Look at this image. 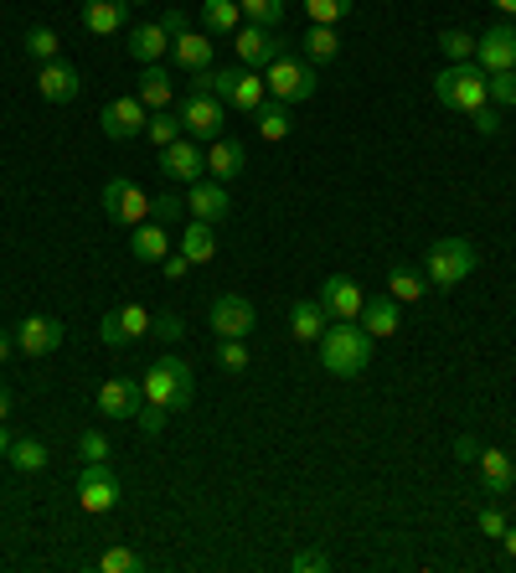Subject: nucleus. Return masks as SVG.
<instances>
[{
	"instance_id": "6",
	"label": "nucleus",
	"mask_w": 516,
	"mask_h": 573,
	"mask_svg": "<svg viewBox=\"0 0 516 573\" xmlns=\"http://www.w3.org/2000/svg\"><path fill=\"white\" fill-rule=\"evenodd\" d=\"M120 496H124V480L114 475L109 460H83V471H78V507H83V512H88V516L114 512V507H120Z\"/></svg>"
},
{
	"instance_id": "49",
	"label": "nucleus",
	"mask_w": 516,
	"mask_h": 573,
	"mask_svg": "<svg viewBox=\"0 0 516 573\" xmlns=\"http://www.w3.org/2000/svg\"><path fill=\"white\" fill-rule=\"evenodd\" d=\"M290 569H295V573H325V569H331V558L316 553V548H305V553L290 558Z\"/></svg>"
},
{
	"instance_id": "20",
	"label": "nucleus",
	"mask_w": 516,
	"mask_h": 573,
	"mask_svg": "<svg viewBox=\"0 0 516 573\" xmlns=\"http://www.w3.org/2000/svg\"><path fill=\"white\" fill-rule=\"evenodd\" d=\"M243 171H248V150H243L238 139H212V145H207V176L212 181H222V186H228V181H238Z\"/></svg>"
},
{
	"instance_id": "33",
	"label": "nucleus",
	"mask_w": 516,
	"mask_h": 573,
	"mask_svg": "<svg viewBox=\"0 0 516 573\" xmlns=\"http://www.w3.org/2000/svg\"><path fill=\"white\" fill-rule=\"evenodd\" d=\"M5 460H11V471H21V475H41L52 455H47V444H41V439H11Z\"/></svg>"
},
{
	"instance_id": "4",
	"label": "nucleus",
	"mask_w": 516,
	"mask_h": 573,
	"mask_svg": "<svg viewBox=\"0 0 516 573\" xmlns=\"http://www.w3.org/2000/svg\"><path fill=\"white\" fill-rule=\"evenodd\" d=\"M476 243L470 237H439L434 248L423 254V279H429V290H455L465 279L476 275Z\"/></svg>"
},
{
	"instance_id": "52",
	"label": "nucleus",
	"mask_w": 516,
	"mask_h": 573,
	"mask_svg": "<svg viewBox=\"0 0 516 573\" xmlns=\"http://www.w3.org/2000/svg\"><path fill=\"white\" fill-rule=\"evenodd\" d=\"M99 337H103V346H130V341H124V331H120V316H114V310H109V316L99 320Z\"/></svg>"
},
{
	"instance_id": "60",
	"label": "nucleus",
	"mask_w": 516,
	"mask_h": 573,
	"mask_svg": "<svg viewBox=\"0 0 516 573\" xmlns=\"http://www.w3.org/2000/svg\"><path fill=\"white\" fill-rule=\"evenodd\" d=\"M512 26H516V21H512Z\"/></svg>"
},
{
	"instance_id": "13",
	"label": "nucleus",
	"mask_w": 516,
	"mask_h": 573,
	"mask_svg": "<svg viewBox=\"0 0 516 573\" xmlns=\"http://www.w3.org/2000/svg\"><path fill=\"white\" fill-rule=\"evenodd\" d=\"M207 320H212L218 341H222V337H238V341H243V337H248V331L258 326L254 305H248L243 295H218V300H212V310H207Z\"/></svg>"
},
{
	"instance_id": "28",
	"label": "nucleus",
	"mask_w": 516,
	"mask_h": 573,
	"mask_svg": "<svg viewBox=\"0 0 516 573\" xmlns=\"http://www.w3.org/2000/svg\"><path fill=\"white\" fill-rule=\"evenodd\" d=\"M130 233H135V237H130V248H135L139 264H160V258L171 254V233H165L156 218L139 222V228H130Z\"/></svg>"
},
{
	"instance_id": "2",
	"label": "nucleus",
	"mask_w": 516,
	"mask_h": 573,
	"mask_svg": "<svg viewBox=\"0 0 516 573\" xmlns=\"http://www.w3.org/2000/svg\"><path fill=\"white\" fill-rule=\"evenodd\" d=\"M139 388H145V409L181 414V409L192 403V367H186L181 356H160V362H150V367H145Z\"/></svg>"
},
{
	"instance_id": "15",
	"label": "nucleus",
	"mask_w": 516,
	"mask_h": 573,
	"mask_svg": "<svg viewBox=\"0 0 516 573\" xmlns=\"http://www.w3.org/2000/svg\"><path fill=\"white\" fill-rule=\"evenodd\" d=\"M316 300L325 305V316H331V320H357L361 305H367L361 284H357V279H346V275H331V279H325Z\"/></svg>"
},
{
	"instance_id": "54",
	"label": "nucleus",
	"mask_w": 516,
	"mask_h": 573,
	"mask_svg": "<svg viewBox=\"0 0 516 573\" xmlns=\"http://www.w3.org/2000/svg\"><path fill=\"white\" fill-rule=\"evenodd\" d=\"M491 5H496V11H501L506 21H516V0H491Z\"/></svg>"
},
{
	"instance_id": "32",
	"label": "nucleus",
	"mask_w": 516,
	"mask_h": 573,
	"mask_svg": "<svg viewBox=\"0 0 516 573\" xmlns=\"http://www.w3.org/2000/svg\"><path fill=\"white\" fill-rule=\"evenodd\" d=\"M423 290H429V279L418 275V269H408V264H393V269H388V295H393L397 305L423 300Z\"/></svg>"
},
{
	"instance_id": "25",
	"label": "nucleus",
	"mask_w": 516,
	"mask_h": 573,
	"mask_svg": "<svg viewBox=\"0 0 516 573\" xmlns=\"http://www.w3.org/2000/svg\"><path fill=\"white\" fill-rule=\"evenodd\" d=\"M165 52H171V37H165L160 21H139L135 32H130V58L135 62H160Z\"/></svg>"
},
{
	"instance_id": "17",
	"label": "nucleus",
	"mask_w": 516,
	"mask_h": 573,
	"mask_svg": "<svg viewBox=\"0 0 516 573\" xmlns=\"http://www.w3.org/2000/svg\"><path fill=\"white\" fill-rule=\"evenodd\" d=\"M186 212L197 222H222L228 212H233V202H228V186L212 176H201L192 181V192H186Z\"/></svg>"
},
{
	"instance_id": "37",
	"label": "nucleus",
	"mask_w": 516,
	"mask_h": 573,
	"mask_svg": "<svg viewBox=\"0 0 516 573\" xmlns=\"http://www.w3.org/2000/svg\"><path fill=\"white\" fill-rule=\"evenodd\" d=\"M26 52H32L37 62H58L62 37L52 32V26H32V32H26Z\"/></svg>"
},
{
	"instance_id": "50",
	"label": "nucleus",
	"mask_w": 516,
	"mask_h": 573,
	"mask_svg": "<svg viewBox=\"0 0 516 573\" xmlns=\"http://www.w3.org/2000/svg\"><path fill=\"white\" fill-rule=\"evenodd\" d=\"M470 119H476L480 135H496V130H501V109H496V103H480V109H476Z\"/></svg>"
},
{
	"instance_id": "38",
	"label": "nucleus",
	"mask_w": 516,
	"mask_h": 573,
	"mask_svg": "<svg viewBox=\"0 0 516 573\" xmlns=\"http://www.w3.org/2000/svg\"><path fill=\"white\" fill-rule=\"evenodd\" d=\"M352 5L357 0H305V16L316 21V26H336V21L352 16Z\"/></svg>"
},
{
	"instance_id": "14",
	"label": "nucleus",
	"mask_w": 516,
	"mask_h": 573,
	"mask_svg": "<svg viewBox=\"0 0 516 573\" xmlns=\"http://www.w3.org/2000/svg\"><path fill=\"white\" fill-rule=\"evenodd\" d=\"M160 171L171 181H181V186H192V181H201V171H207V156H201V145L192 135H181L176 145L160 150Z\"/></svg>"
},
{
	"instance_id": "22",
	"label": "nucleus",
	"mask_w": 516,
	"mask_h": 573,
	"mask_svg": "<svg viewBox=\"0 0 516 573\" xmlns=\"http://www.w3.org/2000/svg\"><path fill=\"white\" fill-rule=\"evenodd\" d=\"M361 331H367V337L378 341V337H393L397 326H403V305H397L393 295H372L367 300V305H361Z\"/></svg>"
},
{
	"instance_id": "39",
	"label": "nucleus",
	"mask_w": 516,
	"mask_h": 573,
	"mask_svg": "<svg viewBox=\"0 0 516 573\" xmlns=\"http://www.w3.org/2000/svg\"><path fill=\"white\" fill-rule=\"evenodd\" d=\"M486 99L496 103V109H512L516 103V68H506V73H486Z\"/></svg>"
},
{
	"instance_id": "51",
	"label": "nucleus",
	"mask_w": 516,
	"mask_h": 573,
	"mask_svg": "<svg viewBox=\"0 0 516 573\" xmlns=\"http://www.w3.org/2000/svg\"><path fill=\"white\" fill-rule=\"evenodd\" d=\"M160 269H165V279H186L192 269H197V264H192V258H186V254L176 248V254H165V258H160Z\"/></svg>"
},
{
	"instance_id": "59",
	"label": "nucleus",
	"mask_w": 516,
	"mask_h": 573,
	"mask_svg": "<svg viewBox=\"0 0 516 573\" xmlns=\"http://www.w3.org/2000/svg\"><path fill=\"white\" fill-rule=\"evenodd\" d=\"M130 5H145V0H130Z\"/></svg>"
},
{
	"instance_id": "27",
	"label": "nucleus",
	"mask_w": 516,
	"mask_h": 573,
	"mask_svg": "<svg viewBox=\"0 0 516 573\" xmlns=\"http://www.w3.org/2000/svg\"><path fill=\"white\" fill-rule=\"evenodd\" d=\"M212 37H201V32H186V37L171 41V58H176V68H186V73H201V68H212Z\"/></svg>"
},
{
	"instance_id": "34",
	"label": "nucleus",
	"mask_w": 516,
	"mask_h": 573,
	"mask_svg": "<svg viewBox=\"0 0 516 573\" xmlns=\"http://www.w3.org/2000/svg\"><path fill=\"white\" fill-rule=\"evenodd\" d=\"M254 124H258V139H284L290 135V103L263 99L254 109Z\"/></svg>"
},
{
	"instance_id": "1",
	"label": "nucleus",
	"mask_w": 516,
	"mask_h": 573,
	"mask_svg": "<svg viewBox=\"0 0 516 573\" xmlns=\"http://www.w3.org/2000/svg\"><path fill=\"white\" fill-rule=\"evenodd\" d=\"M316 356L325 373L357 377V373H367V362H372V337L361 331V320H331L325 337L316 341Z\"/></svg>"
},
{
	"instance_id": "5",
	"label": "nucleus",
	"mask_w": 516,
	"mask_h": 573,
	"mask_svg": "<svg viewBox=\"0 0 516 573\" xmlns=\"http://www.w3.org/2000/svg\"><path fill=\"white\" fill-rule=\"evenodd\" d=\"M434 99L455 114H476L480 103H491L486 99V68L480 62H450L434 78Z\"/></svg>"
},
{
	"instance_id": "47",
	"label": "nucleus",
	"mask_w": 516,
	"mask_h": 573,
	"mask_svg": "<svg viewBox=\"0 0 516 573\" xmlns=\"http://www.w3.org/2000/svg\"><path fill=\"white\" fill-rule=\"evenodd\" d=\"M160 26H165V37H171V41L192 32V21H186V11H181V5H165V11H160Z\"/></svg>"
},
{
	"instance_id": "57",
	"label": "nucleus",
	"mask_w": 516,
	"mask_h": 573,
	"mask_svg": "<svg viewBox=\"0 0 516 573\" xmlns=\"http://www.w3.org/2000/svg\"><path fill=\"white\" fill-rule=\"evenodd\" d=\"M11 346H16V337H5V331H0V362L11 356Z\"/></svg>"
},
{
	"instance_id": "26",
	"label": "nucleus",
	"mask_w": 516,
	"mask_h": 573,
	"mask_svg": "<svg viewBox=\"0 0 516 573\" xmlns=\"http://www.w3.org/2000/svg\"><path fill=\"white\" fill-rule=\"evenodd\" d=\"M325 326H331V316H325L320 300H295V305H290V331H295L299 341H320Z\"/></svg>"
},
{
	"instance_id": "56",
	"label": "nucleus",
	"mask_w": 516,
	"mask_h": 573,
	"mask_svg": "<svg viewBox=\"0 0 516 573\" xmlns=\"http://www.w3.org/2000/svg\"><path fill=\"white\" fill-rule=\"evenodd\" d=\"M501 548H506V558H516V527H506V537H501Z\"/></svg>"
},
{
	"instance_id": "11",
	"label": "nucleus",
	"mask_w": 516,
	"mask_h": 573,
	"mask_svg": "<svg viewBox=\"0 0 516 573\" xmlns=\"http://www.w3.org/2000/svg\"><path fill=\"white\" fill-rule=\"evenodd\" d=\"M476 62L486 73H506L516 68V26L512 21H496L486 37H476Z\"/></svg>"
},
{
	"instance_id": "43",
	"label": "nucleus",
	"mask_w": 516,
	"mask_h": 573,
	"mask_svg": "<svg viewBox=\"0 0 516 573\" xmlns=\"http://www.w3.org/2000/svg\"><path fill=\"white\" fill-rule=\"evenodd\" d=\"M150 337H160L165 346H176V341H186V320H181L176 310H165V316H150Z\"/></svg>"
},
{
	"instance_id": "42",
	"label": "nucleus",
	"mask_w": 516,
	"mask_h": 573,
	"mask_svg": "<svg viewBox=\"0 0 516 573\" xmlns=\"http://www.w3.org/2000/svg\"><path fill=\"white\" fill-rule=\"evenodd\" d=\"M243 16L258 21V26H279L284 21V0H238Z\"/></svg>"
},
{
	"instance_id": "31",
	"label": "nucleus",
	"mask_w": 516,
	"mask_h": 573,
	"mask_svg": "<svg viewBox=\"0 0 516 573\" xmlns=\"http://www.w3.org/2000/svg\"><path fill=\"white\" fill-rule=\"evenodd\" d=\"M181 254L192 258V264H212L218 258V233H212V222H186V233H181Z\"/></svg>"
},
{
	"instance_id": "58",
	"label": "nucleus",
	"mask_w": 516,
	"mask_h": 573,
	"mask_svg": "<svg viewBox=\"0 0 516 573\" xmlns=\"http://www.w3.org/2000/svg\"><path fill=\"white\" fill-rule=\"evenodd\" d=\"M5 450H11V435H5V418H0V460H5Z\"/></svg>"
},
{
	"instance_id": "55",
	"label": "nucleus",
	"mask_w": 516,
	"mask_h": 573,
	"mask_svg": "<svg viewBox=\"0 0 516 573\" xmlns=\"http://www.w3.org/2000/svg\"><path fill=\"white\" fill-rule=\"evenodd\" d=\"M11 403H16V398H11V388H5V382H0V418L11 414Z\"/></svg>"
},
{
	"instance_id": "44",
	"label": "nucleus",
	"mask_w": 516,
	"mask_h": 573,
	"mask_svg": "<svg viewBox=\"0 0 516 573\" xmlns=\"http://www.w3.org/2000/svg\"><path fill=\"white\" fill-rule=\"evenodd\" d=\"M218 367L222 373H243V367H248V346H243L238 337H222L218 341Z\"/></svg>"
},
{
	"instance_id": "45",
	"label": "nucleus",
	"mask_w": 516,
	"mask_h": 573,
	"mask_svg": "<svg viewBox=\"0 0 516 573\" xmlns=\"http://www.w3.org/2000/svg\"><path fill=\"white\" fill-rule=\"evenodd\" d=\"M181 212H186V202H181L176 192H160V197H150V218H156L160 228H171Z\"/></svg>"
},
{
	"instance_id": "19",
	"label": "nucleus",
	"mask_w": 516,
	"mask_h": 573,
	"mask_svg": "<svg viewBox=\"0 0 516 573\" xmlns=\"http://www.w3.org/2000/svg\"><path fill=\"white\" fill-rule=\"evenodd\" d=\"M135 99L156 114V109H171L176 103V78L160 68V62H145V73L135 78Z\"/></svg>"
},
{
	"instance_id": "10",
	"label": "nucleus",
	"mask_w": 516,
	"mask_h": 573,
	"mask_svg": "<svg viewBox=\"0 0 516 573\" xmlns=\"http://www.w3.org/2000/svg\"><path fill=\"white\" fill-rule=\"evenodd\" d=\"M99 124H103V135H109V139H135V135H145V124H150V109H145L135 94H124V99H109V103H103Z\"/></svg>"
},
{
	"instance_id": "29",
	"label": "nucleus",
	"mask_w": 516,
	"mask_h": 573,
	"mask_svg": "<svg viewBox=\"0 0 516 573\" xmlns=\"http://www.w3.org/2000/svg\"><path fill=\"white\" fill-rule=\"evenodd\" d=\"M201 26H207V37H233L243 26V5L238 0H201Z\"/></svg>"
},
{
	"instance_id": "7",
	"label": "nucleus",
	"mask_w": 516,
	"mask_h": 573,
	"mask_svg": "<svg viewBox=\"0 0 516 573\" xmlns=\"http://www.w3.org/2000/svg\"><path fill=\"white\" fill-rule=\"evenodd\" d=\"M181 130H186V135L192 139H207V145H212V139H222V124H228V103L218 99V94H192V88H186V99H181Z\"/></svg>"
},
{
	"instance_id": "9",
	"label": "nucleus",
	"mask_w": 516,
	"mask_h": 573,
	"mask_svg": "<svg viewBox=\"0 0 516 573\" xmlns=\"http://www.w3.org/2000/svg\"><path fill=\"white\" fill-rule=\"evenodd\" d=\"M233 47H238L243 68H258V73L284 52V41L274 37V26H258V21H243L238 32H233Z\"/></svg>"
},
{
	"instance_id": "21",
	"label": "nucleus",
	"mask_w": 516,
	"mask_h": 573,
	"mask_svg": "<svg viewBox=\"0 0 516 573\" xmlns=\"http://www.w3.org/2000/svg\"><path fill=\"white\" fill-rule=\"evenodd\" d=\"M130 21V0H83V32L94 37H114Z\"/></svg>"
},
{
	"instance_id": "41",
	"label": "nucleus",
	"mask_w": 516,
	"mask_h": 573,
	"mask_svg": "<svg viewBox=\"0 0 516 573\" xmlns=\"http://www.w3.org/2000/svg\"><path fill=\"white\" fill-rule=\"evenodd\" d=\"M145 569V558L135 553V548H109V553L99 558V573H139Z\"/></svg>"
},
{
	"instance_id": "30",
	"label": "nucleus",
	"mask_w": 516,
	"mask_h": 573,
	"mask_svg": "<svg viewBox=\"0 0 516 573\" xmlns=\"http://www.w3.org/2000/svg\"><path fill=\"white\" fill-rule=\"evenodd\" d=\"M299 58L305 62H331V58H341V37H336V26H316L310 21V32L299 37Z\"/></svg>"
},
{
	"instance_id": "36",
	"label": "nucleus",
	"mask_w": 516,
	"mask_h": 573,
	"mask_svg": "<svg viewBox=\"0 0 516 573\" xmlns=\"http://www.w3.org/2000/svg\"><path fill=\"white\" fill-rule=\"evenodd\" d=\"M439 52H444L450 62H476V37L459 32V26H450V32H439Z\"/></svg>"
},
{
	"instance_id": "23",
	"label": "nucleus",
	"mask_w": 516,
	"mask_h": 573,
	"mask_svg": "<svg viewBox=\"0 0 516 573\" xmlns=\"http://www.w3.org/2000/svg\"><path fill=\"white\" fill-rule=\"evenodd\" d=\"M269 99V83H263V73H258V68H238V73H233V88H228V109H238V114H254L258 103Z\"/></svg>"
},
{
	"instance_id": "35",
	"label": "nucleus",
	"mask_w": 516,
	"mask_h": 573,
	"mask_svg": "<svg viewBox=\"0 0 516 573\" xmlns=\"http://www.w3.org/2000/svg\"><path fill=\"white\" fill-rule=\"evenodd\" d=\"M145 135H150L160 150H165V145H176L186 130H181V114H171V109H156V114H150V124H145Z\"/></svg>"
},
{
	"instance_id": "24",
	"label": "nucleus",
	"mask_w": 516,
	"mask_h": 573,
	"mask_svg": "<svg viewBox=\"0 0 516 573\" xmlns=\"http://www.w3.org/2000/svg\"><path fill=\"white\" fill-rule=\"evenodd\" d=\"M480 480H486V491L491 496H506L516 486V465H512V455H506V450H486V444H480Z\"/></svg>"
},
{
	"instance_id": "46",
	"label": "nucleus",
	"mask_w": 516,
	"mask_h": 573,
	"mask_svg": "<svg viewBox=\"0 0 516 573\" xmlns=\"http://www.w3.org/2000/svg\"><path fill=\"white\" fill-rule=\"evenodd\" d=\"M476 522H480V533L486 537H506V512H501V507H476Z\"/></svg>"
},
{
	"instance_id": "8",
	"label": "nucleus",
	"mask_w": 516,
	"mask_h": 573,
	"mask_svg": "<svg viewBox=\"0 0 516 573\" xmlns=\"http://www.w3.org/2000/svg\"><path fill=\"white\" fill-rule=\"evenodd\" d=\"M103 212L120 222V228H139V222H150V197L130 176H114V181H103Z\"/></svg>"
},
{
	"instance_id": "40",
	"label": "nucleus",
	"mask_w": 516,
	"mask_h": 573,
	"mask_svg": "<svg viewBox=\"0 0 516 573\" xmlns=\"http://www.w3.org/2000/svg\"><path fill=\"white\" fill-rule=\"evenodd\" d=\"M114 316H120V331H124V341L150 337V310H145V305H120Z\"/></svg>"
},
{
	"instance_id": "18",
	"label": "nucleus",
	"mask_w": 516,
	"mask_h": 573,
	"mask_svg": "<svg viewBox=\"0 0 516 573\" xmlns=\"http://www.w3.org/2000/svg\"><path fill=\"white\" fill-rule=\"evenodd\" d=\"M78 88H83V78H78V68H67V62H41V73H37V94L47 103H73L78 99Z\"/></svg>"
},
{
	"instance_id": "16",
	"label": "nucleus",
	"mask_w": 516,
	"mask_h": 573,
	"mask_svg": "<svg viewBox=\"0 0 516 573\" xmlns=\"http://www.w3.org/2000/svg\"><path fill=\"white\" fill-rule=\"evenodd\" d=\"M62 320L58 316H26L16 326V352H26V356H47V352H58L62 346Z\"/></svg>"
},
{
	"instance_id": "12",
	"label": "nucleus",
	"mask_w": 516,
	"mask_h": 573,
	"mask_svg": "<svg viewBox=\"0 0 516 573\" xmlns=\"http://www.w3.org/2000/svg\"><path fill=\"white\" fill-rule=\"evenodd\" d=\"M94 403H99L103 418H139V409H145V388H139L135 377H109Z\"/></svg>"
},
{
	"instance_id": "53",
	"label": "nucleus",
	"mask_w": 516,
	"mask_h": 573,
	"mask_svg": "<svg viewBox=\"0 0 516 573\" xmlns=\"http://www.w3.org/2000/svg\"><path fill=\"white\" fill-rule=\"evenodd\" d=\"M455 460H459V465H476V460H480V439L476 435H459L455 439Z\"/></svg>"
},
{
	"instance_id": "48",
	"label": "nucleus",
	"mask_w": 516,
	"mask_h": 573,
	"mask_svg": "<svg viewBox=\"0 0 516 573\" xmlns=\"http://www.w3.org/2000/svg\"><path fill=\"white\" fill-rule=\"evenodd\" d=\"M78 455H83V460H109V435L88 429V435L78 439Z\"/></svg>"
},
{
	"instance_id": "3",
	"label": "nucleus",
	"mask_w": 516,
	"mask_h": 573,
	"mask_svg": "<svg viewBox=\"0 0 516 573\" xmlns=\"http://www.w3.org/2000/svg\"><path fill=\"white\" fill-rule=\"evenodd\" d=\"M263 83H269V99L290 103V109L305 103V99H316V88H320L316 62H305L299 58V47H290V41H284V52L263 68Z\"/></svg>"
}]
</instances>
